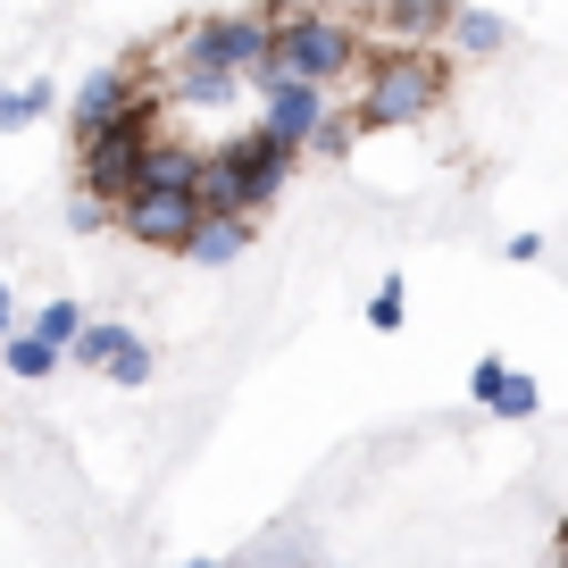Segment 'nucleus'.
<instances>
[{"label":"nucleus","mask_w":568,"mask_h":568,"mask_svg":"<svg viewBox=\"0 0 568 568\" xmlns=\"http://www.w3.org/2000/svg\"><path fill=\"white\" fill-rule=\"evenodd\" d=\"M460 59L444 42H376L368 68H359V101H352V125L359 134H385V125H426L444 109Z\"/></svg>","instance_id":"obj_1"},{"label":"nucleus","mask_w":568,"mask_h":568,"mask_svg":"<svg viewBox=\"0 0 568 568\" xmlns=\"http://www.w3.org/2000/svg\"><path fill=\"white\" fill-rule=\"evenodd\" d=\"M376 34L359 18H335V9H284L276 0V42H267V59L251 68V92L260 84H284V75H302V84H359V68H368Z\"/></svg>","instance_id":"obj_2"},{"label":"nucleus","mask_w":568,"mask_h":568,"mask_svg":"<svg viewBox=\"0 0 568 568\" xmlns=\"http://www.w3.org/2000/svg\"><path fill=\"white\" fill-rule=\"evenodd\" d=\"M293 168H302V142L267 134V125H243V134L210 142L201 201H210V217H267L284 201V184H293Z\"/></svg>","instance_id":"obj_3"},{"label":"nucleus","mask_w":568,"mask_h":568,"mask_svg":"<svg viewBox=\"0 0 568 568\" xmlns=\"http://www.w3.org/2000/svg\"><path fill=\"white\" fill-rule=\"evenodd\" d=\"M267 42H276V0H260V9H210V18H193L176 34V68L226 75V84L251 92V68L267 59Z\"/></svg>","instance_id":"obj_4"},{"label":"nucleus","mask_w":568,"mask_h":568,"mask_svg":"<svg viewBox=\"0 0 568 568\" xmlns=\"http://www.w3.org/2000/svg\"><path fill=\"white\" fill-rule=\"evenodd\" d=\"M201 217H210V201H201V184H134V193L118 201V226L134 234L142 251H176L201 234Z\"/></svg>","instance_id":"obj_5"},{"label":"nucleus","mask_w":568,"mask_h":568,"mask_svg":"<svg viewBox=\"0 0 568 568\" xmlns=\"http://www.w3.org/2000/svg\"><path fill=\"white\" fill-rule=\"evenodd\" d=\"M142 92H160L151 75H142V59H109V68L75 75V92H68V142L92 134V125H109V118H125Z\"/></svg>","instance_id":"obj_6"},{"label":"nucleus","mask_w":568,"mask_h":568,"mask_svg":"<svg viewBox=\"0 0 568 568\" xmlns=\"http://www.w3.org/2000/svg\"><path fill=\"white\" fill-rule=\"evenodd\" d=\"M335 118V92L326 84H302V75H284V84H260V125L267 134H284V142H318V125Z\"/></svg>","instance_id":"obj_7"},{"label":"nucleus","mask_w":568,"mask_h":568,"mask_svg":"<svg viewBox=\"0 0 568 568\" xmlns=\"http://www.w3.org/2000/svg\"><path fill=\"white\" fill-rule=\"evenodd\" d=\"M452 9H460V0H376V9H359V26H368V34H393V42H444Z\"/></svg>","instance_id":"obj_8"},{"label":"nucleus","mask_w":568,"mask_h":568,"mask_svg":"<svg viewBox=\"0 0 568 568\" xmlns=\"http://www.w3.org/2000/svg\"><path fill=\"white\" fill-rule=\"evenodd\" d=\"M468 393H477V402L494 409V418H535V409H544V385H535L527 368H501L494 352H485L477 368H468Z\"/></svg>","instance_id":"obj_9"},{"label":"nucleus","mask_w":568,"mask_h":568,"mask_svg":"<svg viewBox=\"0 0 568 568\" xmlns=\"http://www.w3.org/2000/svg\"><path fill=\"white\" fill-rule=\"evenodd\" d=\"M444 51L452 59H501V51H510V18H494V9H452Z\"/></svg>","instance_id":"obj_10"},{"label":"nucleus","mask_w":568,"mask_h":568,"mask_svg":"<svg viewBox=\"0 0 568 568\" xmlns=\"http://www.w3.org/2000/svg\"><path fill=\"white\" fill-rule=\"evenodd\" d=\"M251 226H260V217H201V234L184 243V260L193 267H234L251 251Z\"/></svg>","instance_id":"obj_11"},{"label":"nucleus","mask_w":568,"mask_h":568,"mask_svg":"<svg viewBox=\"0 0 568 568\" xmlns=\"http://www.w3.org/2000/svg\"><path fill=\"white\" fill-rule=\"evenodd\" d=\"M0 359H9V376H18V385H42V376H51L68 352H59V343H42L34 326H18V335L0 343Z\"/></svg>","instance_id":"obj_12"},{"label":"nucleus","mask_w":568,"mask_h":568,"mask_svg":"<svg viewBox=\"0 0 568 568\" xmlns=\"http://www.w3.org/2000/svg\"><path fill=\"white\" fill-rule=\"evenodd\" d=\"M125 343H134V326H118V318H84V335L68 343V359H75V368H101V376H109V359H118Z\"/></svg>","instance_id":"obj_13"},{"label":"nucleus","mask_w":568,"mask_h":568,"mask_svg":"<svg viewBox=\"0 0 568 568\" xmlns=\"http://www.w3.org/2000/svg\"><path fill=\"white\" fill-rule=\"evenodd\" d=\"M51 109H59V84H0V134H26Z\"/></svg>","instance_id":"obj_14"},{"label":"nucleus","mask_w":568,"mask_h":568,"mask_svg":"<svg viewBox=\"0 0 568 568\" xmlns=\"http://www.w3.org/2000/svg\"><path fill=\"white\" fill-rule=\"evenodd\" d=\"M26 326H34L42 343H59V352H68V343L84 335V310H75V302H42V310H34V318H26Z\"/></svg>","instance_id":"obj_15"},{"label":"nucleus","mask_w":568,"mask_h":568,"mask_svg":"<svg viewBox=\"0 0 568 568\" xmlns=\"http://www.w3.org/2000/svg\"><path fill=\"white\" fill-rule=\"evenodd\" d=\"M151 376H160V352H151V343H125V352L118 359H109V385H125V393H134V385H151Z\"/></svg>","instance_id":"obj_16"},{"label":"nucleus","mask_w":568,"mask_h":568,"mask_svg":"<svg viewBox=\"0 0 568 568\" xmlns=\"http://www.w3.org/2000/svg\"><path fill=\"white\" fill-rule=\"evenodd\" d=\"M402 318H409V284H402V276H385V284L368 293V326H376V335H393Z\"/></svg>","instance_id":"obj_17"},{"label":"nucleus","mask_w":568,"mask_h":568,"mask_svg":"<svg viewBox=\"0 0 568 568\" xmlns=\"http://www.w3.org/2000/svg\"><path fill=\"white\" fill-rule=\"evenodd\" d=\"M352 142H359V125H352V109H335V118L318 125V142H310V151H318V160H352Z\"/></svg>","instance_id":"obj_18"},{"label":"nucleus","mask_w":568,"mask_h":568,"mask_svg":"<svg viewBox=\"0 0 568 568\" xmlns=\"http://www.w3.org/2000/svg\"><path fill=\"white\" fill-rule=\"evenodd\" d=\"M101 226H118V210H109V201H92V193H75V201H68V234H101Z\"/></svg>","instance_id":"obj_19"},{"label":"nucleus","mask_w":568,"mask_h":568,"mask_svg":"<svg viewBox=\"0 0 568 568\" xmlns=\"http://www.w3.org/2000/svg\"><path fill=\"white\" fill-rule=\"evenodd\" d=\"M501 251H510V260H518V267H527V260H544V234H535V226H527V234H510V243H501Z\"/></svg>","instance_id":"obj_20"},{"label":"nucleus","mask_w":568,"mask_h":568,"mask_svg":"<svg viewBox=\"0 0 568 568\" xmlns=\"http://www.w3.org/2000/svg\"><path fill=\"white\" fill-rule=\"evenodd\" d=\"M18 335V293H9V284H0V343Z\"/></svg>","instance_id":"obj_21"},{"label":"nucleus","mask_w":568,"mask_h":568,"mask_svg":"<svg viewBox=\"0 0 568 568\" xmlns=\"http://www.w3.org/2000/svg\"><path fill=\"white\" fill-rule=\"evenodd\" d=\"M176 568H234V560H176Z\"/></svg>","instance_id":"obj_22"}]
</instances>
